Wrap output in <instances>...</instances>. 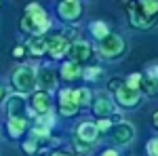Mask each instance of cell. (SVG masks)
<instances>
[{
  "label": "cell",
  "instance_id": "1",
  "mask_svg": "<svg viewBox=\"0 0 158 156\" xmlns=\"http://www.w3.org/2000/svg\"><path fill=\"white\" fill-rule=\"evenodd\" d=\"M13 86L19 95H25V93H32L36 89V72L34 68L30 65H19L15 72H13Z\"/></svg>",
  "mask_w": 158,
  "mask_h": 156
},
{
  "label": "cell",
  "instance_id": "2",
  "mask_svg": "<svg viewBox=\"0 0 158 156\" xmlns=\"http://www.w3.org/2000/svg\"><path fill=\"white\" fill-rule=\"evenodd\" d=\"M25 15L30 17V21L34 23V27H36L38 36H42L47 30L51 27V19L49 15H47V11L38 4V2H32V4H27L25 6Z\"/></svg>",
  "mask_w": 158,
  "mask_h": 156
},
{
  "label": "cell",
  "instance_id": "3",
  "mask_svg": "<svg viewBox=\"0 0 158 156\" xmlns=\"http://www.w3.org/2000/svg\"><path fill=\"white\" fill-rule=\"evenodd\" d=\"M99 53H101L103 57H108V59L120 57L122 53H124V40H122V36L110 32L108 36L99 42Z\"/></svg>",
  "mask_w": 158,
  "mask_h": 156
},
{
  "label": "cell",
  "instance_id": "4",
  "mask_svg": "<svg viewBox=\"0 0 158 156\" xmlns=\"http://www.w3.org/2000/svg\"><path fill=\"white\" fill-rule=\"evenodd\" d=\"M65 57L68 61H72V63H85L93 57V47L86 42V40H76V42H70V47H68V53H65Z\"/></svg>",
  "mask_w": 158,
  "mask_h": 156
},
{
  "label": "cell",
  "instance_id": "5",
  "mask_svg": "<svg viewBox=\"0 0 158 156\" xmlns=\"http://www.w3.org/2000/svg\"><path fill=\"white\" fill-rule=\"evenodd\" d=\"M91 106H93V114L99 120L110 118L114 114V101H112V97H108V93H97L91 99Z\"/></svg>",
  "mask_w": 158,
  "mask_h": 156
},
{
  "label": "cell",
  "instance_id": "6",
  "mask_svg": "<svg viewBox=\"0 0 158 156\" xmlns=\"http://www.w3.org/2000/svg\"><path fill=\"white\" fill-rule=\"evenodd\" d=\"M57 13L63 21H78L82 15V4L78 0H63L57 6Z\"/></svg>",
  "mask_w": 158,
  "mask_h": 156
},
{
  "label": "cell",
  "instance_id": "7",
  "mask_svg": "<svg viewBox=\"0 0 158 156\" xmlns=\"http://www.w3.org/2000/svg\"><path fill=\"white\" fill-rule=\"evenodd\" d=\"M112 141L116 145H127V144H131L133 141V137H135V129H133V124L131 122H118L114 129H112Z\"/></svg>",
  "mask_w": 158,
  "mask_h": 156
},
{
  "label": "cell",
  "instance_id": "8",
  "mask_svg": "<svg viewBox=\"0 0 158 156\" xmlns=\"http://www.w3.org/2000/svg\"><path fill=\"white\" fill-rule=\"evenodd\" d=\"M139 101H141V93H139V91H135V89L122 86V89L116 91V103L122 106V108H135Z\"/></svg>",
  "mask_w": 158,
  "mask_h": 156
},
{
  "label": "cell",
  "instance_id": "9",
  "mask_svg": "<svg viewBox=\"0 0 158 156\" xmlns=\"http://www.w3.org/2000/svg\"><path fill=\"white\" fill-rule=\"evenodd\" d=\"M36 84L40 86V91H44V93H51V91H55V86H57V76L55 72L51 70V68H40L36 72Z\"/></svg>",
  "mask_w": 158,
  "mask_h": 156
},
{
  "label": "cell",
  "instance_id": "10",
  "mask_svg": "<svg viewBox=\"0 0 158 156\" xmlns=\"http://www.w3.org/2000/svg\"><path fill=\"white\" fill-rule=\"evenodd\" d=\"M68 42L63 40V36L61 34H55V36H51L49 40H47V53H49L53 59H61L65 53H68Z\"/></svg>",
  "mask_w": 158,
  "mask_h": 156
},
{
  "label": "cell",
  "instance_id": "11",
  "mask_svg": "<svg viewBox=\"0 0 158 156\" xmlns=\"http://www.w3.org/2000/svg\"><path fill=\"white\" fill-rule=\"evenodd\" d=\"M30 106H32L34 112H36V116L47 114V112H51V95L44 93V91H36V93H32Z\"/></svg>",
  "mask_w": 158,
  "mask_h": 156
},
{
  "label": "cell",
  "instance_id": "12",
  "mask_svg": "<svg viewBox=\"0 0 158 156\" xmlns=\"http://www.w3.org/2000/svg\"><path fill=\"white\" fill-rule=\"evenodd\" d=\"M59 112L63 116H74L78 112V106L74 101V95L70 89H61L59 91Z\"/></svg>",
  "mask_w": 158,
  "mask_h": 156
},
{
  "label": "cell",
  "instance_id": "13",
  "mask_svg": "<svg viewBox=\"0 0 158 156\" xmlns=\"http://www.w3.org/2000/svg\"><path fill=\"white\" fill-rule=\"evenodd\" d=\"M25 110H27V103H25L23 95H11L9 101H6V112L11 114V118H25Z\"/></svg>",
  "mask_w": 158,
  "mask_h": 156
},
{
  "label": "cell",
  "instance_id": "14",
  "mask_svg": "<svg viewBox=\"0 0 158 156\" xmlns=\"http://www.w3.org/2000/svg\"><path fill=\"white\" fill-rule=\"evenodd\" d=\"M80 141H86V144H97L99 139V131L97 127H95V122H89V120H85V122H80L78 124V135H76Z\"/></svg>",
  "mask_w": 158,
  "mask_h": 156
},
{
  "label": "cell",
  "instance_id": "15",
  "mask_svg": "<svg viewBox=\"0 0 158 156\" xmlns=\"http://www.w3.org/2000/svg\"><path fill=\"white\" fill-rule=\"evenodd\" d=\"M129 6V19H131V23L137 27V30H150L152 25L156 23V19H148L146 15H141V11L135 6V4H127Z\"/></svg>",
  "mask_w": 158,
  "mask_h": 156
},
{
  "label": "cell",
  "instance_id": "16",
  "mask_svg": "<svg viewBox=\"0 0 158 156\" xmlns=\"http://www.w3.org/2000/svg\"><path fill=\"white\" fill-rule=\"evenodd\" d=\"M6 129H9V135H11L13 139H17V137H21L30 129V120L27 118H9Z\"/></svg>",
  "mask_w": 158,
  "mask_h": 156
},
{
  "label": "cell",
  "instance_id": "17",
  "mask_svg": "<svg viewBox=\"0 0 158 156\" xmlns=\"http://www.w3.org/2000/svg\"><path fill=\"white\" fill-rule=\"evenodd\" d=\"M82 76V65H78V63H72V61H65L63 65H61V78L63 80H78Z\"/></svg>",
  "mask_w": 158,
  "mask_h": 156
},
{
  "label": "cell",
  "instance_id": "18",
  "mask_svg": "<svg viewBox=\"0 0 158 156\" xmlns=\"http://www.w3.org/2000/svg\"><path fill=\"white\" fill-rule=\"evenodd\" d=\"M27 51L34 55V57H40V55H44L47 53V38L42 36H32L30 40H27Z\"/></svg>",
  "mask_w": 158,
  "mask_h": 156
},
{
  "label": "cell",
  "instance_id": "19",
  "mask_svg": "<svg viewBox=\"0 0 158 156\" xmlns=\"http://www.w3.org/2000/svg\"><path fill=\"white\" fill-rule=\"evenodd\" d=\"M135 6L148 19H158V0H141V2H135Z\"/></svg>",
  "mask_w": 158,
  "mask_h": 156
},
{
  "label": "cell",
  "instance_id": "20",
  "mask_svg": "<svg viewBox=\"0 0 158 156\" xmlns=\"http://www.w3.org/2000/svg\"><path fill=\"white\" fill-rule=\"evenodd\" d=\"M72 95H74V101H76V106H78V108L89 106V103H91V99H93V93H91L89 89H76V91H72Z\"/></svg>",
  "mask_w": 158,
  "mask_h": 156
},
{
  "label": "cell",
  "instance_id": "21",
  "mask_svg": "<svg viewBox=\"0 0 158 156\" xmlns=\"http://www.w3.org/2000/svg\"><path fill=\"white\" fill-rule=\"evenodd\" d=\"M89 30H91V34H93V38H97L99 42L103 40V38L110 34L108 25L103 23V21H91V25H89Z\"/></svg>",
  "mask_w": 158,
  "mask_h": 156
},
{
  "label": "cell",
  "instance_id": "22",
  "mask_svg": "<svg viewBox=\"0 0 158 156\" xmlns=\"http://www.w3.org/2000/svg\"><path fill=\"white\" fill-rule=\"evenodd\" d=\"M47 141H49V139H44V137H36V135H32V137L23 144V152H25V154H34V152H38V148L44 145Z\"/></svg>",
  "mask_w": 158,
  "mask_h": 156
},
{
  "label": "cell",
  "instance_id": "23",
  "mask_svg": "<svg viewBox=\"0 0 158 156\" xmlns=\"http://www.w3.org/2000/svg\"><path fill=\"white\" fill-rule=\"evenodd\" d=\"M146 93H150V95H156L158 93V80L152 76V74H146V76H141V84H139Z\"/></svg>",
  "mask_w": 158,
  "mask_h": 156
},
{
  "label": "cell",
  "instance_id": "24",
  "mask_svg": "<svg viewBox=\"0 0 158 156\" xmlns=\"http://www.w3.org/2000/svg\"><path fill=\"white\" fill-rule=\"evenodd\" d=\"M99 76H101V68L97 65H91V68H82V78L89 82H97Z\"/></svg>",
  "mask_w": 158,
  "mask_h": 156
},
{
  "label": "cell",
  "instance_id": "25",
  "mask_svg": "<svg viewBox=\"0 0 158 156\" xmlns=\"http://www.w3.org/2000/svg\"><path fill=\"white\" fill-rule=\"evenodd\" d=\"M74 148H76V152H78V154L89 156L91 152H93V148H95V145H93V144H86V141H80V139L76 137V139H74Z\"/></svg>",
  "mask_w": 158,
  "mask_h": 156
},
{
  "label": "cell",
  "instance_id": "26",
  "mask_svg": "<svg viewBox=\"0 0 158 156\" xmlns=\"http://www.w3.org/2000/svg\"><path fill=\"white\" fill-rule=\"evenodd\" d=\"M141 76L143 74H139V72H135L131 74L127 80H124V86H129V89H135V91H139V84H141Z\"/></svg>",
  "mask_w": 158,
  "mask_h": 156
},
{
  "label": "cell",
  "instance_id": "27",
  "mask_svg": "<svg viewBox=\"0 0 158 156\" xmlns=\"http://www.w3.org/2000/svg\"><path fill=\"white\" fill-rule=\"evenodd\" d=\"M95 127H97L99 133H106V131H110V129H112V120H110V118H101Z\"/></svg>",
  "mask_w": 158,
  "mask_h": 156
},
{
  "label": "cell",
  "instance_id": "28",
  "mask_svg": "<svg viewBox=\"0 0 158 156\" xmlns=\"http://www.w3.org/2000/svg\"><path fill=\"white\" fill-rule=\"evenodd\" d=\"M146 148H148V154H150V156H158V137L150 139Z\"/></svg>",
  "mask_w": 158,
  "mask_h": 156
},
{
  "label": "cell",
  "instance_id": "29",
  "mask_svg": "<svg viewBox=\"0 0 158 156\" xmlns=\"http://www.w3.org/2000/svg\"><path fill=\"white\" fill-rule=\"evenodd\" d=\"M122 86H124V80H122V78H112V82H110V91L116 93V91L122 89Z\"/></svg>",
  "mask_w": 158,
  "mask_h": 156
},
{
  "label": "cell",
  "instance_id": "30",
  "mask_svg": "<svg viewBox=\"0 0 158 156\" xmlns=\"http://www.w3.org/2000/svg\"><path fill=\"white\" fill-rule=\"evenodd\" d=\"M23 53H25L23 47H17L15 51H13V57H23Z\"/></svg>",
  "mask_w": 158,
  "mask_h": 156
},
{
  "label": "cell",
  "instance_id": "31",
  "mask_svg": "<svg viewBox=\"0 0 158 156\" xmlns=\"http://www.w3.org/2000/svg\"><path fill=\"white\" fill-rule=\"evenodd\" d=\"M4 97H6V89H4V84H0V103L4 101Z\"/></svg>",
  "mask_w": 158,
  "mask_h": 156
},
{
  "label": "cell",
  "instance_id": "32",
  "mask_svg": "<svg viewBox=\"0 0 158 156\" xmlns=\"http://www.w3.org/2000/svg\"><path fill=\"white\" fill-rule=\"evenodd\" d=\"M101 156H118L116 150H106V152H101Z\"/></svg>",
  "mask_w": 158,
  "mask_h": 156
},
{
  "label": "cell",
  "instance_id": "33",
  "mask_svg": "<svg viewBox=\"0 0 158 156\" xmlns=\"http://www.w3.org/2000/svg\"><path fill=\"white\" fill-rule=\"evenodd\" d=\"M148 74H152V76H154V78H156V80H158V65H156V68H152V70H150V72H148Z\"/></svg>",
  "mask_w": 158,
  "mask_h": 156
},
{
  "label": "cell",
  "instance_id": "34",
  "mask_svg": "<svg viewBox=\"0 0 158 156\" xmlns=\"http://www.w3.org/2000/svg\"><path fill=\"white\" fill-rule=\"evenodd\" d=\"M154 127H156V129H158V112H156V114H154Z\"/></svg>",
  "mask_w": 158,
  "mask_h": 156
},
{
  "label": "cell",
  "instance_id": "35",
  "mask_svg": "<svg viewBox=\"0 0 158 156\" xmlns=\"http://www.w3.org/2000/svg\"><path fill=\"white\" fill-rule=\"evenodd\" d=\"M53 156H72V154H65V152H57V154H53Z\"/></svg>",
  "mask_w": 158,
  "mask_h": 156
}]
</instances>
